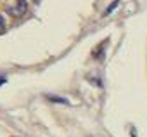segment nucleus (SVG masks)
Segmentation results:
<instances>
[{"instance_id":"nucleus-1","label":"nucleus","mask_w":147,"mask_h":137,"mask_svg":"<svg viewBox=\"0 0 147 137\" xmlns=\"http://www.w3.org/2000/svg\"><path fill=\"white\" fill-rule=\"evenodd\" d=\"M28 11V2L26 0H16V4L12 7H9V14L14 18H21L23 14H26Z\"/></svg>"},{"instance_id":"nucleus-2","label":"nucleus","mask_w":147,"mask_h":137,"mask_svg":"<svg viewBox=\"0 0 147 137\" xmlns=\"http://www.w3.org/2000/svg\"><path fill=\"white\" fill-rule=\"evenodd\" d=\"M107 43H109V38L102 40V42H100V43L95 47V50L92 52V57H94V59H102V57H104V50H106Z\"/></svg>"},{"instance_id":"nucleus-3","label":"nucleus","mask_w":147,"mask_h":137,"mask_svg":"<svg viewBox=\"0 0 147 137\" xmlns=\"http://www.w3.org/2000/svg\"><path fill=\"white\" fill-rule=\"evenodd\" d=\"M47 99L50 102H55V104H69V101L66 97H59V96H47Z\"/></svg>"},{"instance_id":"nucleus-4","label":"nucleus","mask_w":147,"mask_h":137,"mask_svg":"<svg viewBox=\"0 0 147 137\" xmlns=\"http://www.w3.org/2000/svg\"><path fill=\"white\" fill-rule=\"evenodd\" d=\"M118 4H119V0H113V2H111V5H109L106 11H104V14H102V16H109V14H111V12H113V11L118 7Z\"/></svg>"},{"instance_id":"nucleus-5","label":"nucleus","mask_w":147,"mask_h":137,"mask_svg":"<svg viewBox=\"0 0 147 137\" xmlns=\"http://www.w3.org/2000/svg\"><path fill=\"white\" fill-rule=\"evenodd\" d=\"M5 82H7V80H5V77H0V85H4Z\"/></svg>"}]
</instances>
